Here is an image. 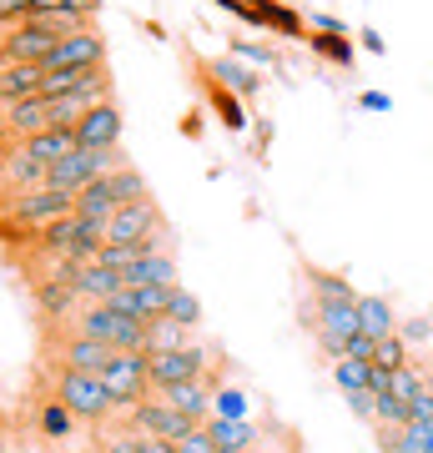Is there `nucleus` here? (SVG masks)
Here are the masks:
<instances>
[{
	"mask_svg": "<svg viewBox=\"0 0 433 453\" xmlns=\"http://www.w3.org/2000/svg\"><path fill=\"white\" fill-rule=\"evenodd\" d=\"M50 393H56V398H61V403L71 408L81 423H97V428H106V423L116 418V403H112V393H106V383H101V372L56 368V372H50Z\"/></svg>",
	"mask_w": 433,
	"mask_h": 453,
	"instance_id": "f257e3e1",
	"label": "nucleus"
},
{
	"mask_svg": "<svg viewBox=\"0 0 433 453\" xmlns=\"http://www.w3.org/2000/svg\"><path fill=\"white\" fill-rule=\"evenodd\" d=\"M121 162H127V157H121V146H76L71 157H61L56 166H46V181H50V187H61V192H81L86 181L116 172Z\"/></svg>",
	"mask_w": 433,
	"mask_h": 453,
	"instance_id": "f03ea898",
	"label": "nucleus"
},
{
	"mask_svg": "<svg viewBox=\"0 0 433 453\" xmlns=\"http://www.w3.org/2000/svg\"><path fill=\"white\" fill-rule=\"evenodd\" d=\"M112 348L97 338L76 333L71 323H56V342L46 338V368H76V372H101L106 368Z\"/></svg>",
	"mask_w": 433,
	"mask_h": 453,
	"instance_id": "7ed1b4c3",
	"label": "nucleus"
},
{
	"mask_svg": "<svg viewBox=\"0 0 433 453\" xmlns=\"http://www.w3.org/2000/svg\"><path fill=\"white\" fill-rule=\"evenodd\" d=\"M212 363V348L202 342H187V348H172V353H146V378H151V393H166L172 383H187V378H202Z\"/></svg>",
	"mask_w": 433,
	"mask_h": 453,
	"instance_id": "20e7f679",
	"label": "nucleus"
},
{
	"mask_svg": "<svg viewBox=\"0 0 433 453\" xmlns=\"http://www.w3.org/2000/svg\"><path fill=\"white\" fill-rule=\"evenodd\" d=\"M101 383L112 393L116 413L131 403H142L146 393H151V378H146V353H112L106 357V368H101Z\"/></svg>",
	"mask_w": 433,
	"mask_h": 453,
	"instance_id": "39448f33",
	"label": "nucleus"
},
{
	"mask_svg": "<svg viewBox=\"0 0 433 453\" xmlns=\"http://www.w3.org/2000/svg\"><path fill=\"white\" fill-rule=\"evenodd\" d=\"M166 226V217H161V207L151 202V192L136 196V202H121V207L106 217V242H146L151 232H161Z\"/></svg>",
	"mask_w": 433,
	"mask_h": 453,
	"instance_id": "423d86ee",
	"label": "nucleus"
},
{
	"mask_svg": "<svg viewBox=\"0 0 433 453\" xmlns=\"http://www.w3.org/2000/svg\"><path fill=\"white\" fill-rule=\"evenodd\" d=\"M227 11H232V16H242L247 26H262V31H277V35H298V41H307L303 11H292V5H282V0H232Z\"/></svg>",
	"mask_w": 433,
	"mask_h": 453,
	"instance_id": "0eeeda50",
	"label": "nucleus"
},
{
	"mask_svg": "<svg viewBox=\"0 0 433 453\" xmlns=\"http://www.w3.org/2000/svg\"><path fill=\"white\" fill-rule=\"evenodd\" d=\"M56 41H61V35L31 16V20H20V26H11V31L0 35V50H5V61H46L50 50H56Z\"/></svg>",
	"mask_w": 433,
	"mask_h": 453,
	"instance_id": "6e6552de",
	"label": "nucleus"
},
{
	"mask_svg": "<svg viewBox=\"0 0 433 453\" xmlns=\"http://www.w3.org/2000/svg\"><path fill=\"white\" fill-rule=\"evenodd\" d=\"M46 127H56L50 121V96H26L16 106H0V136L5 142H26V136H35Z\"/></svg>",
	"mask_w": 433,
	"mask_h": 453,
	"instance_id": "1a4fd4ad",
	"label": "nucleus"
},
{
	"mask_svg": "<svg viewBox=\"0 0 433 453\" xmlns=\"http://www.w3.org/2000/svg\"><path fill=\"white\" fill-rule=\"evenodd\" d=\"M101 61H106V35H101L97 26H86V31L61 35V41H56V50H50L41 65L50 71V65H101Z\"/></svg>",
	"mask_w": 433,
	"mask_h": 453,
	"instance_id": "9d476101",
	"label": "nucleus"
},
{
	"mask_svg": "<svg viewBox=\"0 0 433 453\" xmlns=\"http://www.w3.org/2000/svg\"><path fill=\"white\" fill-rule=\"evenodd\" d=\"M31 292H35V308H41V323H66V318L81 308V297H76V288H71V277H61V273L35 277Z\"/></svg>",
	"mask_w": 433,
	"mask_h": 453,
	"instance_id": "9b49d317",
	"label": "nucleus"
},
{
	"mask_svg": "<svg viewBox=\"0 0 433 453\" xmlns=\"http://www.w3.org/2000/svg\"><path fill=\"white\" fill-rule=\"evenodd\" d=\"M71 131H76L81 146H121V106H116V96L81 111V121Z\"/></svg>",
	"mask_w": 433,
	"mask_h": 453,
	"instance_id": "f8f14e48",
	"label": "nucleus"
},
{
	"mask_svg": "<svg viewBox=\"0 0 433 453\" xmlns=\"http://www.w3.org/2000/svg\"><path fill=\"white\" fill-rule=\"evenodd\" d=\"M172 408H182L187 418L207 423L212 418V403H217V383H212V372H202V378H187V383H172V388L161 393Z\"/></svg>",
	"mask_w": 433,
	"mask_h": 453,
	"instance_id": "ddd939ff",
	"label": "nucleus"
},
{
	"mask_svg": "<svg viewBox=\"0 0 433 453\" xmlns=\"http://www.w3.org/2000/svg\"><path fill=\"white\" fill-rule=\"evenodd\" d=\"M41 81H46V65L41 61H5L0 65V106L41 96Z\"/></svg>",
	"mask_w": 433,
	"mask_h": 453,
	"instance_id": "4468645a",
	"label": "nucleus"
},
{
	"mask_svg": "<svg viewBox=\"0 0 433 453\" xmlns=\"http://www.w3.org/2000/svg\"><path fill=\"white\" fill-rule=\"evenodd\" d=\"M172 282H182L172 252H146V257H136L121 273V288H172Z\"/></svg>",
	"mask_w": 433,
	"mask_h": 453,
	"instance_id": "2eb2a0df",
	"label": "nucleus"
},
{
	"mask_svg": "<svg viewBox=\"0 0 433 453\" xmlns=\"http://www.w3.org/2000/svg\"><path fill=\"white\" fill-rule=\"evenodd\" d=\"M31 162H41V166H56L61 157H71L76 151V131L71 127H46V131H35V136H26V142H16Z\"/></svg>",
	"mask_w": 433,
	"mask_h": 453,
	"instance_id": "dca6fc26",
	"label": "nucleus"
},
{
	"mask_svg": "<svg viewBox=\"0 0 433 453\" xmlns=\"http://www.w3.org/2000/svg\"><path fill=\"white\" fill-rule=\"evenodd\" d=\"M378 449L383 453H433V423H378Z\"/></svg>",
	"mask_w": 433,
	"mask_h": 453,
	"instance_id": "f3484780",
	"label": "nucleus"
},
{
	"mask_svg": "<svg viewBox=\"0 0 433 453\" xmlns=\"http://www.w3.org/2000/svg\"><path fill=\"white\" fill-rule=\"evenodd\" d=\"M71 288H76L81 303H112V292L121 288V273L91 262V267H76V273H71Z\"/></svg>",
	"mask_w": 433,
	"mask_h": 453,
	"instance_id": "a211bd4d",
	"label": "nucleus"
},
{
	"mask_svg": "<svg viewBox=\"0 0 433 453\" xmlns=\"http://www.w3.org/2000/svg\"><path fill=\"white\" fill-rule=\"evenodd\" d=\"M197 76H202V91H207V106H212L217 116H222V127H227V131H242V127H247V111H242V96H237V91H227V86L217 81V76H207L202 65H197Z\"/></svg>",
	"mask_w": 433,
	"mask_h": 453,
	"instance_id": "6ab92c4d",
	"label": "nucleus"
},
{
	"mask_svg": "<svg viewBox=\"0 0 433 453\" xmlns=\"http://www.w3.org/2000/svg\"><path fill=\"white\" fill-rule=\"evenodd\" d=\"M116 207H121V202H116V192H112V181H106V177L86 181V187L76 192V202H71V211H76V217H86V222H106Z\"/></svg>",
	"mask_w": 433,
	"mask_h": 453,
	"instance_id": "aec40b11",
	"label": "nucleus"
},
{
	"mask_svg": "<svg viewBox=\"0 0 433 453\" xmlns=\"http://www.w3.org/2000/svg\"><path fill=\"white\" fill-rule=\"evenodd\" d=\"M303 277H307V288H313L318 303H358L353 282H348L343 273H328V267H318V262H303Z\"/></svg>",
	"mask_w": 433,
	"mask_h": 453,
	"instance_id": "412c9836",
	"label": "nucleus"
},
{
	"mask_svg": "<svg viewBox=\"0 0 433 453\" xmlns=\"http://www.w3.org/2000/svg\"><path fill=\"white\" fill-rule=\"evenodd\" d=\"M207 76H217V81L227 86V91H237V96H257V71H247V65H237L232 56H217V61H197Z\"/></svg>",
	"mask_w": 433,
	"mask_h": 453,
	"instance_id": "4be33fe9",
	"label": "nucleus"
},
{
	"mask_svg": "<svg viewBox=\"0 0 433 453\" xmlns=\"http://www.w3.org/2000/svg\"><path fill=\"white\" fill-rule=\"evenodd\" d=\"M207 434L217 438V449H257V443H262V434H257L247 418H217V413H212Z\"/></svg>",
	"mask_w": 433,
	"mask_h": 453,
	"instance_id": "5701e85b",
	"label": "nucleus"
},
{
	"mask_svg": "<svg viewBox=\"0 0 433 453\" xmlns=\"http://www.w3.org/2000/svg\"><path fill=\"white\" fill-rule=\"evenodd\" d=\"M358 327L368 338H388L398 323H393V308H388L383 297H358Z\"/></svg>",
	"mask_w": 433,
	"mask_h": 453,
	"instance_id": "b1692460",
	"label": "nucleus"
},
{
	"mask_svg": "<svg viewBox=\"0 0 433 453\" xmlns=\"http://www.w3.org/2000/svg\"><path fill=\"white\" fill-rule=\"evenodd\" d=\"M35 423H41V434L46 438H66L71 428H76V413L50 393V398H41V413H35Z\"/></svg>",
	"mask_w": 433,
	"mask_h": 453,
	"instance_id": "393cba45",
	"label": "nucleus"
},
{
	"mask_svg": "<svg viewBox=\"0 0 433 453\" xmlns=\"http://www.w3.org/2000/svg\"><path fill=\"white\" fill-rule=\"evenodd\" d=\"M192 342V327L172 323V318H157L151 333H146V353H172V348H187Z\"/></svg>",
	"mask_w": 433,
	"mask_h": 453,
	"instance_id": "a878e982",
	"label": "nucleus"
},
{
	"mask_svg": "<svg viewBox=\"0 0 433 453\" xmlns=\"http://www.w3.org/2000/svg\"><path fill=\"white\" fill-rule=\"evenodd\" d=\"M307 46L318 50L322 61H337L343 71L353 65V41H348V35H337V31H307Z\"/></svg>",
	"mask_w": 433,
	"mask_h": 453,
	"instance_id": "bb28decb",
	"label": "nucleus"
},
{
	"mask_svg": "<svg viewBox=\"0 0 433 453\" xmlns=\"http://www.w3.org/2000/svg\"><path fill=\"white\" fill-rule=\"evenodd\" d=\"M388 393H393L398 403H414V398H423V368H418L414 357H408L403 368L388 372Z\"/></svg>",
	"mask_w": 433,
	"mask_h": 453,
	"instance_id": "cd10ccee",
	"label": "nucleus"
},
{
	"mask_svg": "<svg viewBox=\"0 0 433 453\" xmlns=\"http://www.w3.org/2000/svg\"><path fill=\"white\" fill-rule=\"evenodd\" d=\"M333 378H337V388L343 393H358V388H368V378H373V363H363V357H333Z\"/></svg>",
	"mask_w": 433,
	"mask_h": 453,
	"instance_id": "c85d7f7f",
	"label": "nucleus"
},
{
	"mask_svg": "<svg viewBox=\"0 0 433 453\" xmlns=\"http://www.w3.org/2000/svg\"><path fill=\"white\" fill-rule=\"evenodd\" d=\"M166 318H172V323H182V327H192V333H197V327H202V303H197L192 292H187V288L177 282V288H172V303H166Z\"/></svg>",
	"mask_w": 433,
	"mask_h": 453,
	"instance_id": "c756f323",
	"label": "nucleus"
},
{
	"mask_svg": "<svg viewBox=\"0 0 433 453\" xmlns=\"http://www.w3.org/2000/svg\"><path fill=\"white\" fill-rule=\"evenodd\" d=\"M106 181H112L116 202H136V196H146V177H142L131 162H121L116 172H106Z\"/></svg>",
	"mask_w": 433,
	"mask_h": 453,
	"instance_id": "7c9ffc66",
	"label": "nucleus"
},
{
	"mask_svg": "<svg viewBox=\"0 0 433 453\" xmlns=\"http://www.w3.org/2000/svg\"><path fill=\"white\" fill-rule=\"evenodd\" d=\"M403 363H408V342H403L398 333H388V338H378V348H373V368L393 372V368H403Z\"/></svg>",
	"mask_w": 433,
	"mask_h": 453,
	"instance_id": "2f4dec72",
	"label": "nucleus"
},
{
	"mask_svg": "<svg viewBox=\"0 0 433 453\" xmlns=\"http://www.w3.org/2000/svg\"><path fill=\"white\" fill-rule=\"evenodd\" d=\"M373 423H388V428H398V423H408V408H403L393 393H373Z\"/></svg>",
	"mask_w": 433,
	"mask_h": 453,
	"instance_id": "473e14b6",
	"label": "nucleus"
},
{
	"mask_svg": "<svg viewBox=\"0 0 433 453\" xmlns=\"http://www.w3.org/2000/svg\"><path fill=\"white\" fill-rule=\"evenodd\" d=\"M35 16V0H0V35L11 31V26H20V20Z\"/></svg>",
	"mask_w": 433,
	"mask_h": 453,
	"instance_id": "72a5a7b5",
	"label": "nucleus"
},
{
	"mask_svg": "<svg viewBox=\"0 0 433 453\" xmlns=\"http://www.w3.org/2000/svg\"><path fill=\"white\" fill-rule=\"evenodd\" d=\"M35 11H71V16H86V20H97L101 0H35Z\"/></svg>",
	"mask_w": 433,
	"mask_h": 453,
	"instance_id": "f704fd0d",
	"label": "nucleus"
},
{
	"mask_svg": "<svg viewBox=\"0 0 433 453\" xmlns=\"http://www.w3.org/2000/svg\"><path fill=\"white\" fill-rule=\"evenodd\" d=\"M177 453H217V438L207 434V423H197L187 438H177Z\"/></svg>",
	"mask_w": 433,
	"mask_h": 453,
	"instance_id": "c9c22d12",
	"label": "nucleus"
},
{
	"mask_svg": "<svg viewBox=\"0 0 433 453\" xmlns=\"http://www.w3.org/2000/svg\"><path fill=\"white\" fill-rule=\"evenodd\" d=\"M373 348H378V338H368V333L358 327L353 338H348V348H343V353H348V357H363V363H373Z\"/></svg>",
	"mask_w": 433,
	"mask_h": 453,
	"instance_id": "e433bc0d",
	"label": "nucleus"
},
{
	"mask_svg": "<svg viewBox=\"0 0 433 453\" xmlns=\"http://www.w3.org/2000/svg\"><path fill=\"white\" fill-rule=\"evenodd\" d=\"M217 408H222L217 418H247V398H242V393H222V398H217Z\"/></svg>",
	"mask_w": 433,
	"mask_h": 453,
	"instance_id": "4c0bfd02",
	"label": "nucleus"
},
{
	"mask_svg": "<svg viewBox=\"0 0 433 453\" xmlns=\"http://www.w3.org/2000/svg\"><path fill=\"white\" fill-rule=\"evenodd\" d=\"M237 56H252V61H262V65H277V50L273 46H252V41H237Z\"/></svg>",
	"mask_w": 433,
	"mask_h": 453,
	"instance_id": "58836bf2",
	"label": "nucleus"
},
{
	"mask_svg": "<svg viewBox=\"0 0 433 453\" xmlns=\"http://www.w3.org/2000/svg\"><path fill=\"white\" fill-rule=\"evenodd\" d=\"M307 31H337V35H348V26H343L333 11H318V16H307Z\"/></svg>",
	"mask_w": 433,
	"mask_h": 453,
	"instance_id": "ea45409f",
	"label": "nucleus"
},
{
	"mask_svg": "<svg viewBox=\"0 0 433 453\" xmlns=\"http://www.w3.org/2000/svg\"><path fill=\"white\" fill-rule=\"evenodd\" d=\"M348 408H353L358 418H368V423H373V393H368V388H358V393H348Z\"/></svg>",
	"mask_w": 433,
	"mask_h": 453,
	"instance_id": "a19ab883",
	"label": "nucleus"
},
{
	"mask_svg": "<svg viewBox=\"0 0 433 453\" xmlns=\"http://www.w3.org/2000/svg\"><path fill=\"white\" fill-rule=\"evenodd\" d=\"M363 106H368V111H388V106H393V101H388L383 91H363Z\"/></svg>",
	"mask_w": 433,
	"mask_h": 453,
	"instance_id": "79ce46f5",
	"label": "nucleus"
},
{
	"mask_svg": "<svg viewBox=\"0 0 433 453\" xmlns=\"http://www.w3.org/2000/svg\"><path fill=\"white\" fill-rule=\"evenodd\" d=\"M363 50H373V56H383V35H378V31H363Z\"/></svg>",
	"mask_w": 433,
	"mask_h": 453,
	"instance_id": "37998d69",
	"label": "nucleus"
},
{
	"mask_svg": "<svg viewBox=\"0 0 433 453\" xmlns=\"http://www.w3.org/2000/svg\"><path fill=\"white\" fill-rule=\"evenodd\" d=\"M423 393L433 398V363H423Z\"/></svg>",
	"mask_w": 433,
	"mask_h": 453,
	"instance_id": "c03bdc74",
	"label": "nucleus"
},
{
	"mask_svg": "<svg viewBox=\"0 0 433 453\" xmlns=\"http://www.w3.org/2000/svg\"><path fill=\"white\" fill-rule=\"evenodd\" d=\"M257 449H262V443H257ZM217 453H252V449H217Z\"/></svg>",
	"mask_w": 433,
	"mask_h": 453,
	"instance_id": "a18cd8bd",
	"label": "nucleus"
},
{
	"mask_svg": "<svg viewBox=\"0 0 433 453\" xmlns=\"http://www.w3.org/2000/svg\"><path fill=\"white\" fill-rule=\"evenodd\" d=\"M217 5H222V11H227V5H232V0H217Z\"/></svg>",
	"mask_w": 433,
	"mask_h": 453,
	"instance_id": "49530a36",
	"label": "nucleus"
},
{
	"mask_svg": "<svg viewBox=\"0 0 433 453\" xmlns=\"http://www.w3.org/2000/svg\"><path fill=\"white\" fill-rule=\"evenodd\" d=\"M0 65H5V50H0Z\"/></svg>",
	"mask_w": 433,
	"mask_h": 453,
	"instance_id": "de8ad7c7",
	"label": "nucleus"
},
{
	"mask_svg": "<svg viewBox=\"0 0 433 453\" xmlns=\"http://www.w3.org/2000/svg\"><path fill=\"white\" fill-rule=\"evenodd\" d=\"M0 453H5V449H0Z\"/></svg>",
	"mask_w": 433,
	"mask_h": 453,
	"instance_id": "09e8293b",
	"label": "nucleus"
}]
</instances>
